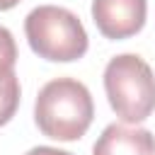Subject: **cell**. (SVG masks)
Wrapping results in <instances>:
<instances>
[{
    "mask_svg": "<svg viewBox=\"0 0 155 155\" xmlns=\"http://www.w3.org/2000/svg\"><path fill=\"white\" fill-rule=\"evenodd\" d=\"M19 78L15 75V68H0V126H5L17 107H19Z\"/></svg>",
    "mask_w": 155,
    "mask_h": 155,
    "instance_id": "obj_6",
    "label": "cell"
},
{
    "mask_svg": "<svg viewBox=\"0 0 155 155\" xmlns=\"http://www.w3.org/2000/svg\"><path fill=\"white\" fill-rule=\"evenodd\" d=\"M17 63V44L10 29L0 27V68H15Z\"/></svg>",
    "mask_w": 155,
    "mask_h": 155,
    "instance_id": "obj_7",
    "label": "cell"
},
{
    "mask_svg": "<svg viewBox=\"0 0 155 155\" xmlns=\"http://www.w3.org/2000/svg\"><path fill=\"white\" fill-rule=\"evenodd\" d=\"M104 92L121 121L140 124L155 109V73L140 56L121 53L104 68Z\"/></svg>",
    "mask_w": 155,
    "mask_h": 155,
    "instance_id": "obj_2",
    "label": "cell"
},
{
    "mask_svg": "<svg viewBox=\"0 0 155 155\" xmlns=\"http://www.w3.org/2000/svg\"><path fill=\"white\" fill-rule=\"evenodd\" d=\"M145 0H92V19L107 39H128L145 24Z\"/></svg>",
    "mask_w": 155,
    "mask_h": 155,
    "instance_id": "obj_4",
    "label": "cell"
},
{
    "mask_svg": "<svg viewBox=\"0 0 155 155\" xmlns=\"http://www.w3.org/2000/svg\"><path fill=\"white\" fill-rule=\"evenodd\" d=\"M24 155H73V153H65V150H58V148H48V145H39V148L27 150Z\"/></svg>",
    "mask_w": 155,
    "mask_h": 155,
    "instance_id": "obj_8",
    "label": "cell"
},
{
    "mask_svg": "<svg viewBox=\"0 0 155 155\" xmlns=\"http://www.w3.org/2000/svg\"><path fill=\"white\" fill-rule=\"evenodd\" d=\"M92 155H155V136L140 126L109 124L97 138Z\"/></svg>",
    "mask_w": 155,
    "mask_h": 155,
    "instance_id": "obj_5",
    "label": "cell"
},
{
    "mask_svg": "<svg viewBox=\"0 0 155 155\" xmlns=\"http://www.w3.org/2000/svg\"><path fill=\"white\" fill-rule=\"evenodd\" d=\"M24 34L39 58L70 63L87 53V31L80 17L58 5H39L24 19Z\"/></svg>",
    "mask_w": 155,
    "mask_h": 155,
    "instance_id": "obj_3",
    "label": "cell"
},
{
    "mask_svg": "<svg viewBox=\"0 0 155 155\" xmlns=\"http://www.w3.org/2000/svg\"><path fill=\"white\" fill-rule=\"evenodd\" d=\"M19 0H0V10H12Z\"/></svg>",
    "mask_w": 155,
    "mask_h": 155,
    "instance_id": "obj_9",
    "label": "cell"
},
{
    "mask_svg": "<svg viewBox=\"0 0 155 155\" xmlns=\"http://www.w3.org/2000/svg\"><path fill=\"white\" fill-rule=\"evenodd\" d=\"M94 116L90 90L75 78H56L39 90L34 121L46 138L78 140L85 136Z\"/></svg>",
    "mask_w": 155,
    "mask_h": 155,
    "instance_id": "obj_1",
    "label": "cell"
}]
</instances>
